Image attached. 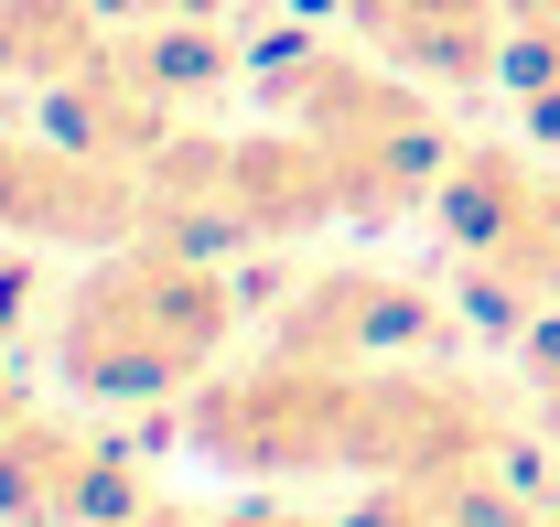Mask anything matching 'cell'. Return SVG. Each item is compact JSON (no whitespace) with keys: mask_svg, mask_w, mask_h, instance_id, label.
I'll use <instances>...</instances> for the list:
<instances>
[{"mask_svg":"<svg viewBox=\"0 0 560 527\" xmlns=\"http://www.w3.org/2000/svg\"><path fill=\"white\" fill-rule=\"evenodd\" d=\"M270 108L313 140L346 184V215L388 226V215H420L453 173V140H442V108L420 97V75L366 66V55H335V44H270Z\"/></svg>","mask_w":560,"mask_h":527,"instance_id":"6da1fadb","label":"cell"},{"mask_svg":"<svg viewBox=\"0 0 560 527\" xmlns=\"http://www.w3.org/2000/svg\"><path fill=\"white\" fill-rule=\"evenodd\" d=\"M215 344H226V280L173 237H130L66 302V333H55V355L86 398H162Z\"/></svg>","mask_w":560,"mask_h":527,"instance_id":"7a4b0ae2","label":"cell"},{"mask_svg":"<svg viewBox=\"0 0 560 527\" xmlns=\"http://www.w3.org/2000/svg\"><path fill=\"white\" fill-rule=\"evenodd\" d=\"M195 453L237 484H270V473H335L355 442V366H313V355H270L226 388H195L184 409Z\"/></svg>","mask_w":560,"mask_h":527,"instance_id":"3957f363","label":"cell"},{"mask_svg":"<svg viewBox=\"0 0 560 527\" xmlns=\"http://www.w3.org/2000/svg\"><path fill=\"white\" fill-rule=\"evenodd\" d=\"M140 473L108 442H86V431H66V420H11L0 431V527H130Z\"/></svg>","mask_w":560,"mask_h":527,"instance_id":"277c9868","label":"cell"},{"mask_svg":"<svg viewBox=\"0 0 560 527\" xmlns=\"http://www.w3.org/2000/svg\"><path fill=\"white\" fill-rule=\"evenodd\" d=\"M420 344H442V302L388 269H324L280 324V355H313V366H399Z\"/></svg>","mask_w":560,"mask_h":527,"instance_id":"5b68a950","label":"cell"},{"mask_svg":"<svg viewBox=\"0 0 560 527\" xmlns=\"http://www.w3.org/2000/svg\"><path fill=\"white\" fill-rule=\"evenodd\" d=\"M355 44L420 86H486L506 66V0H346Z\"/></svg>","mask_w":560,"mask_h":527,"instance_id":"8992f818","label":"cell"},{"mask_svg":"<svg viewBox=\"0 0 560 527\" xmlns=\"http://www.w3.org/2000/svg\"><path fill=\"white\" fill-rule=\"evenodd\" d=\"M226 184H237V226H248V237H302V226L346 215V184H335V162H324L302 130L226 140Z\"/></svg>","mask_w":560,"mask_h":527,"instance_id":"52a82bcc","label":"cell"},{"mask_svg":"<svg viewBox=\"0 0 560 527\" xmlns=\"http://www.w3.org/2000/svg\"><path fill=\"white\" fill-rule=\"evenodd\" d=\"M97 0H0V75L11 86H66L75 66H97Z\"/></svg>","mask_w":560,"mask_h":527,"instance_id":"ba28073f","label":"cell"},{"mask_svg":"<svg viewBox=\"0 0 560 527\" xmlns=\"http://www.w3.org/2000/svg\"><path fill=\"white\" fill-rule=\"evenodd\" d=\"M506 75H517L528 130L560 151V22H517V33H506Z\"/></svg>","mask_w":560,"mask_h":527,"instance_id":"9c48e42d","label":"cell"},{"mask_svg":"<svg viewBox=\"0 0 560 527\" xmlns=\"http://www.w3.org/2000/svg\"><path fill=\"white\" fill-rule=\"evenodd\" d=\"M108 22H130V33H151V22H215V0H97Z\"/></svg>","mask_w":560,"mask_h":527,"instance_id":"30bf717a","label":"cell"},{"mask_svg":"<svg viewBox=\"0 0 560 527\" xmlns=\"http://www.w3.org/2000/svg\"><path fill=\"white\" fill-rule=\"evenodd\" d=\"M22 420V377H11V355H0V431Z\"/></svg>","mask_w":560,"mask_h":527,"instance_id":"8fae6325","label":"cell"},{"mask_svg":"<svg viewBox=\"0 0 560 527\" xmlns=\"http://www.w3.org/2000/svg\"><path fill=\"white\" fill-rule=\"evenodd\" d=\"M550 527H560V517H550Z\"/></svg>","mask_w":560,"mask_h":527,"instance_id":"7c38bea8","label":"cell"}]
</instances>
